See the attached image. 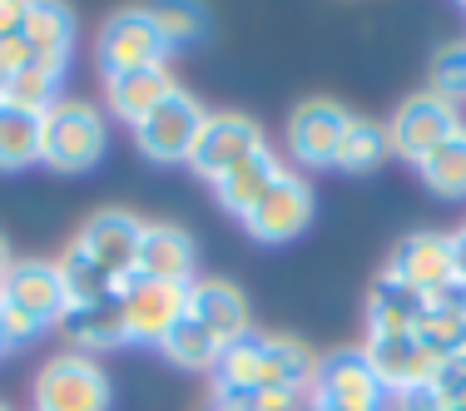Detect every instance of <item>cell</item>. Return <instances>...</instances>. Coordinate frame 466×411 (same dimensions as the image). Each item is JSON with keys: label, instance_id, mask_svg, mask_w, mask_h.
<instances>
[{"label": "cell", "instance_id": "6da1fadb", "mask_svg": "<svg viewBox=\"0 0 466 411\" xmlns=\"http://www.w3.org/2000/svg\"><path fill=\"white\" fill-rule=\"evenodd\" d=\"M318 357L308 352V342L288 337V332H248L243 342L224 347V357L214 366V392L218 396H258V392H308Z\"/></svg>", "mask_w": 466, "mask_h": 411}, {"label": "cell", "instance_id": "7a4b0ae2", "mask_svg": "<svg viewBox=\"0 0 466 411\" xmlns=\"http://www.w3.org/2000/svg\"><path fill=\"white\" fill-rule=\"evenodd\" d=\"M109 149V119L90 99H55L40 115V164L55 174H90Z\"/></svg>", "mask_w": 466, "mask_h": 411}, {"label": "cell", "instance_id": "3957f363", "mask_svg": "<svg viewBox=\"0 0 466 411\" xmlns=\"http://www.w3.org/2000/svg\"><path fill=\"white\" fill-rule=\"evenodd\" d=\"M115 392H109L105 366L85 352H55V357L35 372V411H109Z\"/></svg>", "mask_w": 466, "mask_h": 411}, {"label": "cell", "instance_id": "277c9868", "mask_svg": "<svg viewBox=\"0 0 466 411\" xmlns=\"http://www.w3.org/2000/svg\"><path fill=\"white\" fill-rule=\"evenodd\" d=\"M188 287H194V283H188ZM188 287L184 283H159V277L129 273L125 283L115 287L119 317H125L129 342H149V347H159V342L169 337V332L184 322V313H188Z\"/></svg>", "mask_w": 466, "mask_h": 411}, {"label": "cell", "instance_id": "5b68a950", "mask_svg": "<svg viewBox=\"0 0 466 411\" xmlns=\"http://www.w3.org/2000/svg\"><path fill=\"white\" fill-rule=\"evenodd\" d=\"M461 129V105H451V99L421 90V95H407L402 105H397L392 125H387V144H392L397 159L407 164H421L431 159V154L441 149L451 135Z\"/></svg>", "mask_w": 466, "mask_h": 411}, {"label": "cell", "instance_id": "8992f818", "mask_svg": "<svg viewBox=\"0 0 466 411\" xmlns=\"http://www.w3.org/2000/svg\"><path fill=\"white\" fill-rule=\"evenodd\" d=\"M258 149H268L258 119L238 115V109H218V115H208L204 129H198L194 154H188V169H194L198 179L218 184V179H228L238 164H248Z\"/></svg>", "mask_w": 466, "mask_h": 411}, {"label": "cell", "instance_id": "52a82bcc", "mask_svg": "<svg viewBox=\"0 0 466 411\" xmlns=\"http://www.w3.org/2000/svg\"><path fill=\"white\" fill-rule=\"evenodd\" d=\"M204 119H208V109L179 85V90H174V95L164 99V105L135 129V144H139L144 159H154V164H188V154H194V139H198V129H204Z\"/></svg>", "mask_w": 466, "mask_h": 411}, {"label": "cell", "instance_id": "ba28073f", "mask_svg": "<svg viewBox=\"0 0 466 411\" xmlns=\"http://www.w3.org/2000/svg\"><path fill=\"white\" fill-rule=\"evenodd\" d=\"M308 402L382 411L387 386L377 382V372L368 366V357H362V347H338V352H328V357H318L313 382H308Z\"/></svg>", "mask_w": 466, "mask_h": 411}, {"label": "cell", "instance_id": "9c48e42d", "mask_svg": "<svg viewBox=\"0 0 466 411\" xmlns=\"http://www.w3.org/2000/svg\"><path fill=\"white\" fill-rule=\"evenodd\" d=\"M95 55H99V70H105V80H109V75H129V70L164 65L169 45L159 40L149 10H119V15H109L105 25H99Z\"/></svg>", "mask_w": 466, "mask_h": 411}, {"label": "cell", "instance_id": "30bf717a", "mask_svg": "<svg viewBox=\"0 0 466 411\" xmlns=\"http://www.w3.org/2000/svg\"><path fill=\"white\" fill-rule=\"evenodd\" d=\"M348 125H352V115L338 99H303V105L288 115V129H283L288 154H293L303 169H332Z\"/></svg>", "mask_w": 466, "mask_h": 411}, {"label": "cell", "instance_id": "8fae6325", "mask_svg": "<svg viewBox=\"0 0 466 411\" xmlns=\"http://www.w3.org/2000/svg\"><path fill=\"white\" fill-rule=\"evenodd\" d=\"M238 224L248 228V238L268 243V248L303 238L308 224H313V188H308V179H298V174H283Z\"/></svg>", "mask_w": 466, "mask_h": 411}, {"label": "cell", "instance_id": "7c38bea8", "mask_svg": "<svg viewBox=\"0 0 466 411\" xmlns=\"http://www.w3.org/2000/svg\"><path fill=\"white\" fill-rule=\"evenodd\" d=\"M0 303L20 307L25 317H35L40 327H60V317L70 313V297H65L60 268L50 258H15L0 277Z\"/></svg>", "mask_w": 466, "mask_h": 411}, {"label": "cell", "instance_id": "4fadbf2b", "mask_svg": "<svg viewBox=\"0 0 466 411\" xmlns=\"http://www.w3.org/2000/svg\"><path fill=\"white\" fill-rule=\"evenodd\" d=\"M139 238H144V218L125 214V208H99V214H90L85 228L75 233V248L90 253L119 287L139 263Z\"/></svg>", "mask_w": 466, "mask_h": 411}, {"label": "cell", "instance_id": "5bb4252c", "mask_svg": "<svg viewBox=\"0 0 466 411\" xmlns=\"http://www.w3.org/2000/svg\"><path fill=\"white\" fill-rule=\"evenodd\" d=\"M387 277L417 287V293H441V287L457 283V258H451V233H431V228H417L407 233L402 243L392 248L387 258Z\"/></svg>", "mask_w": 466, "mask_h": 411}, {"label": "cell", "instance_id": "9a60e30c", "mask_svg": "<svg viewBox=\"0 0 466 411\" xmlns=\"http://www.w3.org/2000/svg\"><path fill=\"white\" fill-rule=\"evenodd\" d=\"M188 317L218 342V347H233L253 332V313H248V297L238 293L224 277H194L188 287Z\"/></svg>", "mask_w": 466, "mask_h": 411}, {"label": "cell", "instance_id": "2e32d148", "mask_svg": "<svg viewBox=\"0 0 466 411\" xmlns=\"http://www.w3.org/2000/svg\"><path fill=\"white\" fill-rule=\"evenodd\" d=\"M362 357H368V366L387 392H407V386H421L437 376V357L417 342V332H407V337H368Z\"/></svg>", "mask_w": 466, "mask_h": 411}, {"label": "cell", "instance_id": "e0dca14e", "mask_svg": "<svg viewBox=\"0 0 466 411\" xmlns=\"http://www.w3.org/2000/svg\"><path fill=\"white\" fill-rule=\"evenodd\" d=\"M174 90H179V80H174L169 60H164V65H149V70L109 75V80H105V99H109V109H115V119H125L129 129H139L144 119H149L154 109H159Z\"/></svg>", "mask_w": 466, "mask_h": 411}, {"label": "cell", "instance_id": "ac0fdd59", "mask_svg": "<svg viewBox=\"0 0 466 411\" xmlns=\"http://www.w3.org/2000/svg\"><path fill=\"white\" fill-rule=\"evenodd\" d=\"M194 268H198V248L179 224H144L139 263H135L139 277H159V283H184L188 287L194 283Z\"/></svg>", "mask_w": 466, "mask_h": 411}, {"label": "cell", "instance_id": "d6986e66", "mask_svg": "<svg viewBox=\"0 0 466 411\" xmlns=\"http://www.w3.org/2000/svg\"><path fill=\"white\" fill-rule=\"evenodd\" d=\"M427 293L397 283V277H377L368 293V337H407L417 332V322L427 317Z\"/></svg>", "mask_w": 466, "mask_h": 411}, {"label": "cell", "instance_id": "ffe728a7", "mask_svg": "<svg viewBox=\"0 0 466 411\" xmlns=\"http://www.w3.org/2000/svg\"><path fill=\"white\" fill-rule=\"evenodd\" d=\"M283 174H288V169H283L279 154H273V149H258L248 164H238V169H233L228 179H218V184H214V194H218V204H224V214L243 218L263 194H268L273 184L283 179Z\"/></svg>", "mask_w": 466, "mask_h": 411}, {"label": "cell", "instance_id": "44dd1931", "mask_svg": "<svg viewBox=\"0 0 466 411\" xmlns=\"http://www.w3.org/2000/svg\"><path fill=\"white\" fill-rule=\"evenodd\" d=\"M60 327L70 332L75 352H85V357H95V352H105V347H125L129 342L125 317H119V297L95 303V307H70V313L60 317Z\"/></svg>", "mask_w": 466, "mask_h": 411}, {"label": "cell", "instance_id": "7402d4cb", "mask_svg": "<svg viewBox=\"0 0 466 411\" xmlns=\"http://www.w3.org/2000/svg\"><path fill=\"white\" fill-rule=\"evenodd\" d=\"M65 65L55 60H35L20 75H5V105L25 109V115H46L55 99H65Z\"/></svg>", "mask_w": 466, "mask_h": 411}, {"label": "cell", "instance_id": "603a6c76", "mask_svg": "<svg viewBox=\"0 0 466 411\" xmlns=\"http://www.w3.org/2000/svg\"><path fill=\"white\" fill-rule=\"evenodd\" d=\"M55 268H60V283H65L70 307H95V303H109V297H115V277L99 268L90 253L75 248V243L55 258Z\"/></svg>", "mask_w": 466, "mask_h": 411}, {"label": "cell", "instance_id": "cb8c5ba5", "mask_svg": "<svg viewBox=\"0 0 466 411\" xmlns=\"http://www.w3.org/2000/svg\"><path fill=\"white\" fill-rule=\"evenodd\" d=\"M40 164V115L0 105V174H20Z\"/></svg>", "mask_w": 466, "mask_h": 411}, {"label": "cell", "instance_id": "d4e9b609", "mask_svg": "<svg viewBox=\"0 0 466 411\" xmlns=\"http://www.w3.org/2000/svg\"><path fill=\"white\" fill-rule=\"evenodd\" d=\"M417 174H421V184H427L437 198L461 204V198H466V125H461L447 144H441L431 159H421Z\"/></svg>", "mask_w": 466, "mask_h": 411}, {"label": "cell", "instance_id": "484cf974", "mask_svg": "<svg viewBox=\"0 0 466 411\" xmlns=\"http://www.w3.org/2000/svg\"><path fill=\"white\" fill-rule=\"evenodd\" d=\"M25 40L35 45L40 60L70 65V50H75V15H70L65 5H30V15H25Z\"/></svg>", "mask_w": 466, "mask_h": 411}, {"label": "cell", "instance_id": "4316f807", "mask_svg": "<svg viewBox=\"0 0 466 411\" xmlns=\"http://www.w3.org/2000/svg\"><path fill=\"white\" fill-rule=\"evenodd\" d=\"M387 154H392V144H387V125L352 115V125H348V135H342V149H338V164H332V169L372 174V169H382Z\"/></svg>", "mask_w": 466, "mask_h": 411}, {"label": "cell", "instance_id": "83f0119b", "mask_svg": "<svg viewBox=\"0 0 466 411\" xmlns=\"http://www.w3.org/2000/svg\"><path fill=\"white\" fill-rule=\"evenodd\" d=\"M159 352H164V357H169L174 366H184V372H214L218 357H224V347H218V342L208 337V332L198 327V322L188 317V313H184L179 327H174L169 337L159 342Z\"/></svg>", "mask_w": 466, "mask_h": 411}, {"label": "cell", "instance_id": "f1b7e54d", "mask_svg": "<svg viewBox=\"0 0 466 411\" xmlns=\"http://www.w3.org/2000/svg\"><path fill=\"white\" fill-rule=\"evenodd\" d=\"M149 15H154V30H159V40L169 50L194 45V40L208 30V15L198 5H159V10H149Z\"/></svg>", "mask_w": 466, "mask_h": 411}, {"label": "cell", "instance_id": "f546056e", "mask_svg": "<svg viewBox=\"0 0 466 411\" xmlns=\"http://www.w3.org/2000/svg\"><path fill=\"white\" fill-rule=\"evenodd\" d=\"M431 95L461 105L466 99V45H447L431 60Z\"/></svg>", "mask_w": 466, "mask_h": 411}, {"label": "cell", "instance_id": "4dcf8cb0", "mask_svg": "<svg viewBox=\"0 0 466 411\" xmlns=\"http://www.w3.org/2000/svg\"><path fill=\"white\" fill-rule=\"evenodd\" d=\"M431 386H437V396L447 406H466V352H457V357H441Z\"/></svg>", "mask_w": 466, "mask_h": 411}, {"label": "cell", "instance_id": "1f68e13d", "mask_svg": "<svg viewBox=\"0 0 466 411\" xmlns=\"http://www.w3.org/2000/svg\"><path fill=\"white\" fill-rule=\"evenodd\" d=\"M40 322L35 317H25L20 307H10V303H0V337H5V347H20V342H35L40 337Z\"/></svg>", "mask_w": 466, "mask_h": 411}, {"label": "cell", "instance_id": "d6a6232c", "mask_svg": "<svg viewBox=\"0 0 466 411\" xmlns=\"http://www.w3.org/2000/svg\"><path fill=\"white\" fill-rule=\"evenodd\" d=\"M40 55L35 45H30L25 35H10V40H0V75H20L25 65H35Z\"/></svg>", "mask_w": 466, "mask_h": 411}, {"label": "cell", "instance_id": "836d02e7", "mask_svg": "<svg viewBox=\"0 0 466 411\" xmlns=\"http://www.w3.org/2000/svg\"><path fill=\"white\" fill-rule=\"evenodd\" d=\"M397 411H447V402L437 396V386L421 382V386H407V392H392Z\"/></svg>", "mask_w": 466, "mask_h": 411}, {"label": "cell", "instance_id": "e575fe53", "mask_svg": "<svg viewBox=\"0 0 466 411\" xmlns=\"http://www.w3.org/2000/svg\"><path fill=\"white\" fill-rule=\"evenodd\" d=\"M25 15H30V0H0V40L25 35Z\"/></svg>", "mask_w": 466, "mask_h": 411}, {"label": "cell", "instance_id": "d590c367", "mask_svg": "<svg viewBox=\"0 0 466 411\" xmlns=\"http://www.w3.org/2000/svg\"><path fill=\"white\" fill-rule=\"evenodd\" d=\"M208 411H253V406L243 402V396H218V392H214V402H208Z\"/></svg>", "mask_w": 466, "mask_h": 411}, {"label": "cell", "instance_id": "8d00e7d4", "mask_svg": "<svg viewBox=\"0 0 466 411\" xmlns=\"http://www.w3.org/2000/svg\"><path fill=\"white\" fill-rule=\"evenodd\" d=\"M15 263V253H10V243H5V233H0V277H5V268Z\"/></svg>", "mask_w": 466, "mask_h": 411}, {"label": "cell", "instance_id": "74e56055", "mask_svg": "<svg viewBox=\"0 0 466 411\" xmlns=\"http://www.w3.org/2000/svg\"><path fill=\"white\" fill-rule=\"evenodd\" d=\"M303 411H362V406H332V402H308Z\"/></svg>", "mask_w": 466, "mask_h": 411}, {"label": "cell", "instance_id": "f35d334b", "mask_svg": "<svg viewBox=\"0 0 466 411\" xmlns=\"http://www.w3.org/2000/svg\"><path fill=\"white\" fill-rule=\"evenodd\" d=\"M0 105H5V75H0Z\"/></svg>", "mask_w": 466, "mask_h": 411}, {"label": "cell", "instance_id": "ab89813d", "mask_svg": "<svg viewBox=\"0 0 466 411\" xmlns=\"http://www.w3.org/2000/svg\"><path fill=\"white\" fill-rule=\"evenodd\" d=\"M5 352H10V347H5V337H0V357H5Z\"/></svg>", "mask_w": 466, "mask_h": 411}, {"label": "cell", "instance_id": "60d3db41", "mask_svg": "<svg viewBox=\"0 0 466 411\" xmlns=\"http://www.w3.org/2000/svg\"><path fill=\"white\" fill-rule=\"evenodd\" d=\"M0 411H10V406H5V402H0Z\"/></svg>", "mask_w": 466, "mask_h": 411}, {"label": "cell", "instance_id": "b9f144b4", "mask_svg": "<svg viewBox=\"0 0 466 411\" xmlns=\"http://www.w3.org/2000/svg\"><path fill=\"white\" fill-rule=\"evenodd\" d=\"M447 411H461V406H447Z\"/></svg>", "mask_w": 466, "mask_h": 411}]
</instances>
